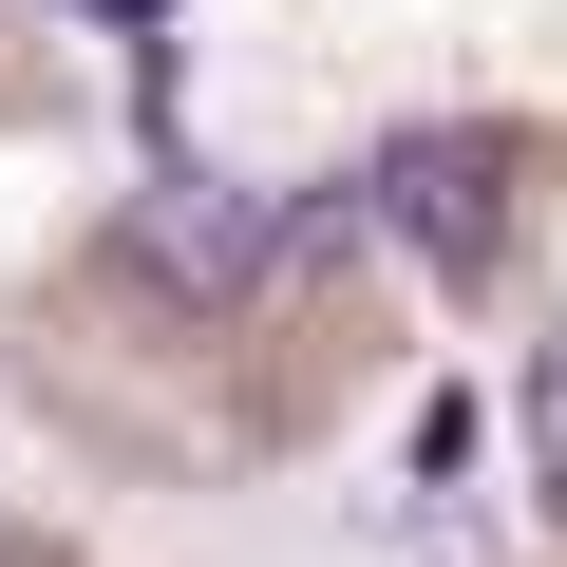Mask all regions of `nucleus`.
<instances>
[{
    "label": "nucleus",
    "instance_id": "f03ea898",
    "mask_svg": "<svg viewBox=\"0 0 567 567\" xmlns=\"http://www.w3.org/2000/svg\"><path fill=\"white\" fill-rule=\"evenodd\" d=\"M133 265H152V284H171V303H246V284H284V208H265V189H227V171H189V152H171V171H152V189H133Z\"/></svg>",
    "mask_w": 567,
    "mask_h": 567
},
{
    "label": "nucleus",
    "instance_id": "7ed1b4c3",
    "mask_svg": "<svg viewBox=\"0 0 567 567\" xmlns=\"http://www.w3.org/2000/svg\"><path fill=\"white\" fill-rule=\"evenodd\" d=\"M398 454H416V492H454V473H473V398H416V435H398Z\"/></svg>",
    "mask_w": 567,
    "mask_h": 567
},
{
    "label": "nucleus",
    "instance_id": "f257e3e1",
    "mask_svg": "<svg viewBox=\"0 0 567 567\" xmlns=\"http://www.w3.org/2000/svg\"><path fill=\"white\" fill-rule=\"evenodd\" d=\"M341 208H360L379 246H416L435 284H492V246H511V152H492V133H398Z\"/></svg>",
    "mask_w": 567,
    "mask_h": 567
},
{
    "label": "nucleus",
    "instance_id": "20e7f679",
    "mask_svg": "<svg viewBox=\"0 0 567 567\" xmlns=\"http://www.w3.org/2000/svg\"><path fill=\"white\" fill-rule=\"evenodd\" d=\"M529 454H548V492H567V341L529 360Z\"/></svg>",
    "mask_w": 567,
    "mask_h": 567
}]
</instances>
